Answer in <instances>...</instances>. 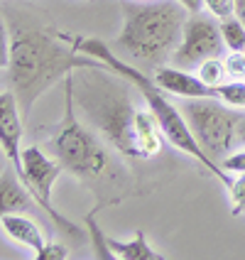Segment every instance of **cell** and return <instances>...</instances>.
Instances as JSON below:
<instances>
[{
	"label": "cell",
	"instance_id": "cell-1",
	"mask_svg": "<svg viewBox=\"0 0 245 260\" xmlns=\"http://www.w3.org/2000/svg\"><path fill=\"white\" fill-rule=\"evenodd\" d=\"M108 67L74 72V99L88 120L123 157L150 159L162 152V128L150 108L132 101V84L128 79L111 76Z\"/></svg>",
	"mask_w": 245,
	"mask_h": 260
},
{
	"label": "cell",
	"instance_id": "cell-2",
	"mask_svg": "<svg viewBox=\"0 0 245 260\" xmlns=\"http://www.w3.org/2000/svg\"><path fill=\"white\" fill-rule=\"evenodd\" d=\"M106 67L98 59L76 52L61 35H54L42 27L15 25L10 32V61H8V81L17 99L20 113L27 118L34 101L44 91L64 81L69 74L79 69H98Z\"/></svg>",
	"mask_w": 245,
	"mask_h": 260
},
{
	"label": "cell",
	"instance_id": "cell-3",
	"mask_svg": "<svg viewBox=\"0 0 245 260\" xmlns=\"http://www.w3.org/2000/svg\"><path fill=\"white\" fill-rule=\"evenodd\" d=\"M59 35L72 44L76 52L98 59V61L106 64L116 76L128 79L130 84L140 91V96L145 99L147 108L152 111V116L157 118V123H159V128H162V133H164V138H167L177 150H182L184 155L196 159L203 170H208V172L216 177L221 184H226V187L231 184V179H233L231 172H226L223 167H218L216 159H211L206 152H203V147L199 145L196 135L191 133V128H189V123H187V118H184V113H182V108L177 111L172 103L167 101L164 91L155 84V79H150L145 72L125 64L123 59H118L116 52H111L108 44L101 42V40H96V37H76V35H66V32H59Z\"/></svg>",
	"mask_w": 245,
	"mask_h": 260
},
{
	"label": "cell",
	"instance_id": "cell-4",
	"mask_svg": "<svg viewBox=\"0 0 245 260\" xmlns=\"http://www.w3.org/2000/svg\"><path fill=\"white\" fill-rule=\"evenodd\" d=\"M123 29L116 44L145 64L159 67L174 54L187 22V8L177 0L130 3L120 0Z\"/></svg>",
	"mask_w": 245,
	"mask_h": 260
},
{
	"label": "cell",
	"instance_id": "cell-5",
	"mask_svg": "<svg viewBox=\"0 0 245 260\" xmlns=\"http://www.w3.org/2000/svg\"><path fill=\"white\" fill-rule=\"evenodd\" d=\"M49 147L54 159L76 179L93 182V179H101L108 170V152L101 145L98 135L91 133L76 116L74 74L64 79V118L52 133Z\"/></svg>",
	"mask_w": 245,
	"mask_h": 260
},
{
	"label": "cell",
	"instance_id": "cell-6",
	"mask_svg": "<svg viewBox=\"0 0 245 260\" xmlns=\"http://www.w3.org/2000/svg\"><path fill=\"white\" fill-rule=\"evenodd\" d=\"M182 113L211 159L228 157L235 140H240L245 116L240 111H231L228 103L218 99H187Z\"/></svg>",
	"mask_w": 245,
	"mask_h": 260
},
{
	"label": "cell",
	"instance_id": "cell-7",
	"mask_svg": "<svg viewBox=\"0 0 245 260\" xmlns=\"http://www.w3.org/2000/svg\"><path fill=\"white\" fill-rule=\"evenodd\" d=\"M61 165H59L57 159H52L44 150H40L37 145H29L22 150V184L29 189V194L34 197V204L42 209L47 216L54 221V226L61 229L64 233H69V236H84V231L69 221L66 216H61L57 209H54V204H52V187H54V182L59 179V174H61Z\"/></svg>",
	"mask_w": 245,
	"mask_h": 260
},
{
	"label": "cell",
	"instance_id": "cell-8",
	"mask_svg": "<svg viewBox=\"0 0 245 260\" xmlns=\"http://www.w3.org/2000/svg\"><path fill=\"white\" fill-rule=\"evenodd\" d=\"M223 49H226V42L221 37V27L196 13L187 17L182 40L177 44L172 59L177 67H196L206 59L221 57Z\"/></svg>",
	"mask_w": 245,
	"mask_h": 260
},
{
	"label": "cell",
	"instance_id": "cell-9",
	"mask_svg": "<svg viewBox=\"0 0 245 260\" xmlns=\"http://www.w3.org/2000/svg\"><path fill=\"white\" fill-rule=\"evenodd\" d=\"M22 113L13 91H0V150L22 179Z\"/></svg>",
	"mask_w": 245,
	"mask_h": 260
},
{
	"label": "cell",
	"instance_id": "cell-10",
	"mask_svg": "<svg viewBox=\"0 0 245 260\" xmlns=\"http://www.w3.org/2000/svg\"><path fill=\"white\" fill-rule=\"evenodd\" d=\"M152 79L164 93H172V96H182V99H216V88L206 86L199 76H191V74L182 72L177 67H162L159 64Z\"/></svg>",
	"mask_w": 245,
	"mask_h": 260
},
{
	"label": "cell",
	"instance_id": "cell-11",
	"mask_svg": "<svg viewBox=\"0 0 245 260\" xmlns=\"http://www.w3.org/2000/svg\"><path fill=\"white\" fill-rule=\"evenodd\" d=\"M32 199L34 197L22 184V179L17 177L13 165L0 172V218L5 214H15V211H22V214L32 211V206H34Z\"/></svg>",
	"mask_w": 245,
	"mask_h": 260
},
{
	"label": "cell",
	"instance_id": "cell-12",
	"mask_svg": "<svg viewBox=\"0 0 245 260\" xmlns=\"http://www.w3.org/2000/svg\"><path fill=\"white\" fill-rule=\"evenodd\" d=\"M0 229H3L5 236H10L15 243L29 248V250H32V255H34V253H40V250L47 246V241H44L40 226H37L29 216H25L22 211L5 214V216L0 218Z\"/></svg>",
	"mask_w": 245,
	"mask_h": 260
},
{
	"label": "cell",
	"instance_id": "cell-13",
	"mask_svg": "<svg viewBox=\"0 0 245 260\" xmlns=\"http://www.w3.org/2000/svg\"><path fill=\"white\" fill-rule=\"evenodd\" d=\"M108 248L113 250V258H120V260H164L162 253H157L155 248L147 243V233L143 229L135 231L132 241L108 238Z\"/></svg>",
	"mask_w": 245,
	"mask_h": 260
},
{
	"label": "cell",
	"instance_id": "cell-14",
	"mask_svg": "<svg viewBox=\"0 0 245 260\" xmlns=\"http://www.w3.org/2000/svg\"><path fill=\"white\" fill-rule=\"evenodd\" d=\"M218 27H221L223 42H226V47H228L231 52H243L245 49V22L238 17V15L221 20Z\"/></svg>",
	"mask_w": 245,
	"mask_h": 260
},
{
	"label": "cell",
	"instance_id": "cell-15",
	"mask_svg": "<svg viewBox=\"0 0 245 260\" xmlns=\"http://www.w3.org/2000/svg\"><path fill=\"white\" fill-rule=\"evenodd\" d=\"M216 99L223 103H228L231 108H245V81L243 79H233V81L218 84Z\"/></svg>",
	"mask_w": 245,
	"mask_h": 260
},
{
	"label": "cell",
	"instance_id": "cell-16",
	"mask_svg": "<svg viewBox=\"0 0 245 260\" xmlns=\"http://www.w3.org/2000/svg\"><path fill=\"white\" fill-rule=\"evenodd\" d=\"M196 76L201 79L206 86L216 88L218 84H223V79L228 76V72H226V64L218 57H214V59H206V61L199 64V74H196Z\"/></svg>",
	"mask_w": 245,
	"mask_h": 260
},
{
	"label": "cell",
	"instance_id": "cell-17",
	"mask_svg": "<svg viewBox=\"0 0 245 260\" xmlns=\"http://www.w3.org/2000/svg\"><path fill=\"white\" fill-rule=\"evenodd\" d=\"M228 197H231V214L240 216L245 214V172H238L228 184Z\"/></svg>",
	"mask_w": 245,
	"mask_h": 260
},
{
	"label": "cell",
	"instance_id": "cell-18",
	"mask_svg": "<svg viewBox=\"0 0 245 260\" xmlns=\"http://www.w3.org/2000/svg\"><path fill=\"white\" fill-rule=\"evenodd\" d=\"M203 8L216 20H226L235 15V0H203Z\"/></svg>",
	"mask_w": 245,
	"mask_h": 260
},
{
	"label": "cell",
	"instance_id": "cell-19",
	"mask_svg": "<svg viewBox=\"0 0 245 260\" xmlns=\"http://www.w3.org/2000/svg\"><path fill=\"white\" fill-rule=\"evenodd\" d=\"M223 64H226L228 76H233V79H245V54L243 52H231Z\"/></svg>",
	"mask_w": 245,
	"mask_h": 260
},
{
	"label": "cell",
	"instance_id": "cell-20",
	"mask_svg": "<svg viewBox=\"0 0 245 260\" xmlns=\"http://www.w3.org/2000/svg\"><path fill=\"white\" fill-rule=\"evenodd\" d=\"M32 258L34 260H64V258H69V250H66V246H61V243H47Z\"/></svg>",
	"mask_w": 245,
	"mask_h": 260
},
{
	"label": "cell",
	"instance_id": "cell-21",
	"mask_svg": "<svg viewBox=\"0 0 245 260\" xmlns=\"http://www.w3.org/2000/svg\"><path fill=\"white\" fill-rule=\"evenodd\" d=\"M10 61V37H8V27H5V20L0 15V69H5Z\"/></svg>",
	"mask_w": 245,
	"mask_h": 260
},
{
	"label": "cell",
	"instance_id": "cell-22",
	"mask_svg": "<svg viewBox=\"0 0 245 260\" xmlns=\"http://www.w3.org/2000/svg\"><path fill=\"white\" fill-rule=\"evenodd\" d=\"M226 172L231 174H238V172H245V150L243 152H235V155H228L223 157V165H221Z\"/></svg>",
	"mask_w": 245,
	"mask_h": 260
},
{
	"label": "cell",
	"instance_id": "cell-23",
	"mask_svg": "<svg viewBox=\"0 0 245 260\" xmlns=\"http://www.w3.org/2000/svg\"><path fill=\"white\" fill-rule=\"evenodd\" d=\"M184 8H187L191 15H196V13H201V8H203V0H179Z\"/></svg>",
	"mask_w": 245,
	"mask_h": 260
},
{
	"label": "cell",
	"instance_id": "cell-24",
	"mask_svg": "<svg viewBox=\"0 0 245 260\" xmlns=\"http://www.w3.org/2000/svg\"><path fill=\"white\" fill-rule=\"evenodd\" d=\"M235 15L245 22V0H235Z\"/></svg>",
	"mask_w": 245,
	"mask_h": 260
},
{
	"label": "cell",
	"instance_id": "cell-25",
	"mask_svg": "<svg viewBox=\"0 0 245 260\" xmlns=\"http://www.w3.org/2000/svg\"><path fill=\"white\" fill-rule=\"evenodd\" d=\"M240 140L245 143V123H243V128H240Z\"/></svg>",
	"mask_w": 245,
	"mask_h": 260
},
{
	"label": "cell",
	"instance_id": "cell-26",
	"mask_svg": "<svg viewBox=\"0 0 245 260\" xmlns=\"http://www.w3.org/2000/svg\"><path fill=\"white\" fill-rule=\"evenodd\" d=\"M243 54H245V49H243Z\"/></svg>",
	"mask_w": 245,
	"mask_h": 260
},
{
	"label": "cell",
	"instance_id": "cell-27",
	"mask_svg": "<svg viewBox=\"0 0 245 260\" xmlns=\"http://www.w3.org/2000/svg\"><path fill=\"white\" fill-rule=\"evenodd\" d=\"M243 81H245V79H243Z\"/></svg>",
	"mask_w": 245,
	"mask_h": 260
}]
</instances>
